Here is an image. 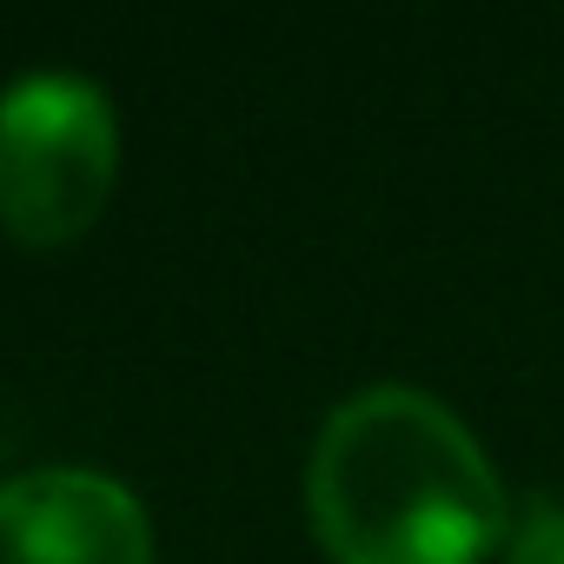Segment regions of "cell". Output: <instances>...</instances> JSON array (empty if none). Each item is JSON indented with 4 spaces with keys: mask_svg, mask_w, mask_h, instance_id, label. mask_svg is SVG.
<instances>
[{
    "mask_svg": "<svg viewBox=\"0 0 564 564\" xmlns=\"http://www.w3.org/2000/svg\"><path fill=\"white\" fill-rule=\"evenodd\" d=\"M120 173L113 100L87 74H21L0 87V226L28 246L80 239Z\"/></svg>",
    "mask_w": 564,
    "mask_h": 564,
    "instance_id": "obj_2",
    "label": "cell"
},
{
    "mask_svg": "<svg viewBox=\"0 0 564 564\" xmlns=\"http://www.w3.org/2000/svg\"><path fill=\"white\" fill-rule=\"evenodd\" d=\"M0 564H153L147 505L94 465H41L0 485Z\"/></svg>",
    "mask_w": 564,
    "mask_h": 564,
    "instance_id": "obj_3",
    "label": "cell"
},
{
    "mask_svg": "<svg viewBox=\"0 0 564 564\" xmlns=\"http://www.w3.org/2000/svg\"><path fill=\"white\" fill-rule=\"evenodd\" d=\"M306 511L339 564H485L511 538L505 478L471 425L399 379L326 412Z\"/></svg>",
    "mask_w": 564,
    "mask_h": 564,
    "instance_id": "obj_1",
    "label": "cell"
},
{
    "mask_svg": "<svg viewBox=\"0 0 564 564\" xmlns=\"http://www.w3.org/2000/svg\"><path fill=\"white\" fill-rule=\"evenodd\" d=\"M505 564H564V505L531 498L505 538Z\"/></svg>",
    "mask_w": 564,
    "mask_h": 564,
    "instance_id": "obj_4",
    "label": "cell"
}]
</instances>
